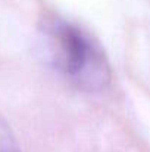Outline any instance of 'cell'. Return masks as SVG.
I'll use <instances>...</instances> for the list:
<instances>
[{"label": "cell", "mask_w": 150, "mask_h": 152, "mask_svg": "<svg viewBox=\"0 0 150 152\" xmlns=\"http://www.w3.org/2000/svg\"><path fill=\"white\" fill-rule=\"evenodd\" d=\"M37 49L41 61L74 87L101 92L112 78L107 56L100 43L84 28L53 16L43 22Z\"/></svg>", "instance_id": "obj_1"}, {"label": "cell", "mask_w": 150, "mask_h": 152, "mask_svg": "<svg viewBox=\"0 0 150 152\" xmlns=\"http://www.w3.org/2000/svg\"><path fill=\"white\" fill-rule=\"evenodd\" d=\"M0 152H21L15 136L12 134L7 124L0 118Z\"/></svg>", "instance_id": "obj_2"}]
</instances>
